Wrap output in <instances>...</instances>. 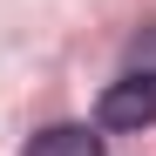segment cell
Instances as JSON below:
<instances>
[{"mask_svg":"<svg viewBox=\"0 0 156 156\" xmlns=\"http://www.w3.org/2000/svg\"><path fill=\"white\" fill-rule=\"evenodd\" d=\"M27 156H102V136L88 122H55V129H41L27 143Z\"/></svg>","mask_w":156,"mask_h":156,"instance_id":"obj_2","label":"cell"},{"mask_svg":"<svg viewBox=\"0 0 156 156\" xmlns=\"http://www.w3.org/2000/svg\"><path fill=\"white\" fill-rule=\"evenodd\" d=\"M95 115H102V129H143V122H156V68H136L122 82H109L102 102H95Z\"/></svg>","mask_w":156,"mask_h":156,"instance_id":"obj_1","label":"cell"}]
</instances>
